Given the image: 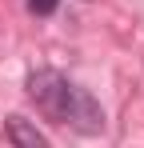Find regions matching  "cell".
Instances as JSON below:
<instances>
[{"mask_svg": "<svg viewBox=\"0 0 144 148\" xmlns=\"http://www.w3.org/2000/svg\"><path fill=\"white\" fill-rule=\"evenodd\" d=\"M56 8H60V0H28V12L32 16H52Z\"/></svg>", "mask_w": 144, "mask_h": 148, "instance_id": "3", "label": "cell"}, {"mask_svg": "<svg viewBox=\"0 0 144 148\" xmlns=\"http://www.w3.org/2000/svg\"><path fill=\"white\" fill-rule=\"evenodd\" d=\"M28 100L44 112L52 124H64L80 136H100L104 132V108L96 104L92 92H84L80 84H72L64 72L56 68H36L24 80Z\"/></svg>", "mask_w": 144, "mask_h": 148, "instance_id": "1", "label": "cell"}, {"mask_svg": "<svg viewBox=\"0 0 144 148\" xmlns=\"http://www.w3.org/2000/svg\"><path fill=\"white\" fill-rule=\"evenodd\" d=\"M4 136H8L12 148H52L48 136L32 120H24V116H4Z\"/></svg>", "mask_w": 144, "mask_h": 148, "instance_id": "2", "label": "cell"}]
</instances>
